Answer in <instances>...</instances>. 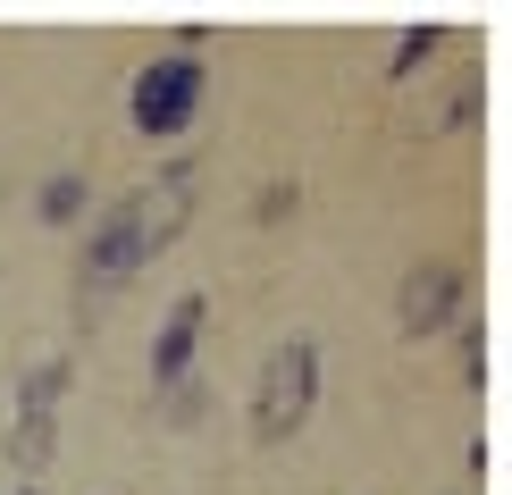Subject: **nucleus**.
Masks as SVG:
<instances>
[{
	"mask_svg": "<svg viewBox=\"0 0 512 495\" xmlns=\"http://www.w3.org/2000/svg\"><path fill=\"white\" fill-rule=\"evenodd\" d=\"M194 185H202V160L177 152L168 168H152L143 185L93 202V219L76 227V294H84V303H110L118 286H135V277L177 244L185 219H194Z\"/></svg>",
	"mask_w": 512,
	"mask_h": 495,
	"instance_id": "nucleus-1",
	"label": "nucleus"
},
{
	"mask_svg": "<svg viewBox=\"0 0 512 495\" xmlns=\"http://www.w3.org/2000/svg\"><path fill=\"white\" fill-rule=\"evenodd\" d=\"M462 319H471V261L462 252H420L395 277V336L429 344V336H454Z\"/></svg>",
	"mask_w": 512,
	"mask_h": 495,
	"instance_id": "nucleus-4",
	"label": "nucleus"
},
{
	"mask_svg": "<svg viewBox=\"0 0 512 495\" xmlns=\"http://www.w3.org/2000/svg\"><path fill=\"white\" fill-rule=\"evenodd\" d=\"M454 344H462V386H471V395H487V319H462Z\"/></svg>",
	"mask_w": 512,
	"mask_h": 495,
	"instance_id": "nucleus-11",
	"label": "nucleus"
},
{
	"mask_svg": "<svg viewBox=\"0 0 512 495\" xmlns=\"http://www.w3.org/2000/svg\"><path fill=\"white\" fill-rule=\"evenodd\" d=\"M479 110H487V76H479V68H462V76H454V93H445L437 110L420 118V135H471Z\"/></svg>",
	"mask_w": 512,
	"mask_h": 495,
	"instance_id": "nucleus-8",
	"label": "nucleus"
},
{
	"mask_svg": "<svg viewBox=\"0 0 512 495\" xmlns=\"http://www.w3.org/2000/svg\"><path fill=\"white\" fill-rule=\"evenodd\" d=\"M487 462H496V454H487V437L462 445V479H487Z\"/></svg>",
	"mask_w": 512,
	"mask_h": 495,
	"instance_id": "nucleus-13",
	"label": "nucleus"
},
{
	"mask_svg": "<svg viewBox=\"0 0 512 495\" xmlns=\"http://www.w3.org/2000/svg\"><path fill=\"white\" fill-rule=\"evenodd\" d=\"M210 110V59L202 51H152L126 76V135L143 143H185Z\"/></svg>",
	"mask_w": 512,
	"mask_h": 495,
	"instance_id": "nucleus-3",
	"label": "nucleus"
},
{
	"mask_svg": "<svg viewBox=\"0 0 512 495\" xmlns=\"http://www.w3.org/2000/svg\"><path fill=\"white\" fill-rule=\"evenodd\" d=\"M202 328H210V294H202V286L168 294V311L152 319V353H143V370H152V395H168L177 378H194V361H202Z\"/></svg>",
	"mask_w": 512,
	"mask_h": 495,
	"instance_id": "nucleus-5",
	"label": "nucleus"
},
{
	"mask_svg": "<svg viewBox=\"0 0 512 495\" xmlns=\"http://www.w3.org/2000/svg\"><path fill=\"white\" fill-rule=\"evenodd\" d=\"M34 219L42 227H84L93 219V177H84V168H51V177L34 185Z\"/></svg>",
	"mask_w": 512,
	"mask_h": 495,
	"instance_id": "nucleus-7",
	"label": "nucleus"
},
{
	"mask_svg": "<svg viewBox=\"0 0 512 495\" xmlns=\"http://www.w3.org/2000/svg\"><path fill=\"white\" fill-rule=\"evenodd\" d=\"M68 386H76V361L68 353H42L26 378H17V412L9 420H59L68 412Z\"/></svg>",
	"mask_w": 512,
	"mask_h": 495,
	"instance_id": "nucleus-6",
	"label": "nucleus"
},
{
	"mask_svg": "<svg viewBox=\"0 0 512 495\" xmlns=\"http://www.w3.org/2000/svg\"><path fill=\"white\" fill-rule=\"evenodd\" d=\"M294 210H303V185H261V193H252V227H286L294 219Z\"/></svg>",
	"mask_w": 512,
	"mask_h": 495,
	"instance_id": "nucleus-12",
	"label": "nucleus"
},
{
	"mask_svg": "<svg viewBox=\"0 0 512 495\" xmlns=\"http://www.w3.org/2000/svg\"><path fill=\"white\" fill-rule=\"evenodd\" d=\"M202 412H210V378H202V370H194V378H177V386L160 395V420H168V428H194Z\"/></svg>",
	"mask_w": 512,
	"mask_h": 495,
	"instance_id": "nucleus-10",
	"label": "nucleus"
},
{
	"mask_svg": "<svg viewBox=\"0 0 512 495\" xmlns=\"http://www.w3.org/2000/svg\"><path fill=\"white\" fill-rule=\"evenodd\" d=\"M454 495H462V487H454Z\"/></svg>",
	"mask_w": 512,
	"mask_h": 495,
	"instance_id": "nucleus-15",
	"label": "nucleus"
},
{
	"mask_svg": "<svg viewBox=\"0 0 512 495\" xmlns=\"http://www.w3.org/2000/svg\"><path fill=\"white\" fill-rule=\"evenodd\" d=\"M445 42H454V26H437V17H429V26H403V34H395V59H387V84H412V76H429Z\"/></svg>",
	"mask_w": 512,
	"mask_h": 495,
	"instance_id": "nucleus-9",
	"label": "nucleus"
},
{
	"mask_svg": "<svg viewBox=\"0 0 512 495\" xmlns=\"http://www.w3.org/2000/svg\"><path fill=\"white\" fill-rule=\"evenodd\" d=\"M319 412V344L311 336H277L261 353V370L244 386V437L277 454V445H294Z\"/></svg>",
	"mask_w": 512,
	"mask_h": 495,
	"instance_id": "nucleus-2",
	"label": "nucleus"
},
{
	"mask_svg": "<svg viewBox=\"0 0 512 495\" xmlns=\"http://www.w3.org/2000/svg\"><path fill=\"white\" fill-rule=\"evenodd\" d=\"M9 495H42V487H9Z\"/></svg>",
	"mask_w": 512,
	"mask_h": 495,
	"instance_id": "nucleus-14",
	"label": "nucleus"
}]
</instances>
